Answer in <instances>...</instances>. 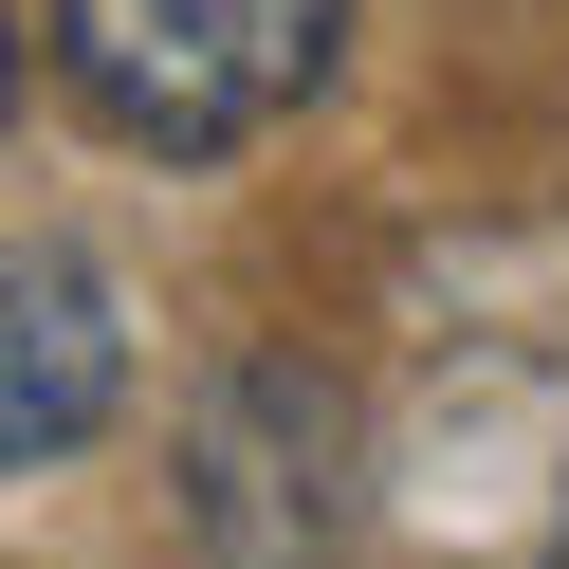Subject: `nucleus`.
<instances>
[{"label":"nucleus","mask_w":569,"mask_h":569,"mask_svg":"<svg viewBox=\"0 0 569 569\" xmlns=\"http://www.w3.org/2000/svg\"><path fill=\"white\" fill-rule=\"evenodd\" d=\"M0 111H19V19H0Z\"/></svg>","instance_id":"nucleus-4"},{"label":"nucleus","mask_w":569,"mask_h":569,"mask_svg":"<svg viewBox=\"0 0 569 569\" xmlns=\"http://www.w3.org/2000/svg\"><path fill=\"white\" fill-rule=\"evenodd\" d=\"M184 515H202V551H221V569H295V551H331V515H349V405H331V368L258 349V368L202 386Z\"/></svg>","instance_id":"nucleus-2"},{"label":"nucleus","mask_w":569,"mask_h":569,"mask_svg":"<svg viewBox=\"0 0 569 569\" xmlns=\"http://www.w3.org/2000/svg\"><path fill=\"white\" fill-rule=\"evenodd\" d=\"M111 405H129V295L74 239H0V478L74 459Z\"/></svg>","instance_id":"nucleus-3"},{"label":"nucleus","mask_w":569,"mask_h":569,"mask_svg":"<svg viewBox=\"0 0 569 569\" xmlns=\"http://www.w3.org/2000/svg\"><path fill=\"white\" fill-rule=\"evenodd\" d=\"M331 19H349V0H38L74 111L111 129V148H166V166L258 148L276 111H312Z\"/></svg>","instance_id":"nucleus-1"}]
</instances>
